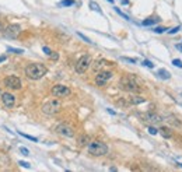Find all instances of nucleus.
I'll use <instances>...</instances> for the list:
<instances>
[{
    "label": "nucleus",
    "instance_id": "f257e3e1",
    "mask_svg": "<svg viewBox=\"0 0 182 172\" xmlns=\"http://www.w3.org/2000/svg\"><path fill=\"white\" fill-rule=\"evenodd\" d=\"M48 73V69L42 63H29L25 67V76L29 80H39Z\"/></svg>",
    "mask_w": 182,
    "mask_h": 172
},
{
    "label": "nucleus",
    "instance_id": "f03ea898",
    "mask_svg": "<svg viewBox=\"0 0 182 172\" xmlns=\"http://www.w3.org/2000/svg\"><path fill=\"white\" fill-rule=\"evenodd\" d=\"M119 87H121L123 91L127 92H140L142 91V86L137 81V78L132 74H127V76H123L119 80Z\"/></svg>",
    "mask_w": 182,
    "mask_h": 172
},
{
    "label": "nucleus",
    "instance_id": "7ed1b4c3",
    "mask_svg": "<svg viewBox=\"0 0 182 172\" xmlns=\"http://www.w3.org/2000/svg\"><path fill=\"white\" fill-rule=\"evenodd\" d=\"M88 153L94 157H102L108 153V146L100 140L90 141V144H88Z\"/></svg>",
    "mask_w": 182,
    "mask_h": 172
},
{
    "label": "nucleus",
    "instance_id": "20e7f679",
    "mask_svg": "<svg viewBox=\"0 0 182 172\" xmlns=\"http://www.w3.org/2000/svg\"><path fill=\"white\" fill-rule=\"evenodd\" d=\"M60 109H62L60 99H50V101H48V102H45V104L42 105V112L45 115H49V116L59 113V112H60Z\"/></svg>",
    "mask_w": 182,
    "mask_h": 172
},
{
    "label": "nucleus",
    "instance_id": "39448f33",
    "mask_svg": "<svg viewBox=\"0 0 182 172\" xmlns=\"http://www.w3.org/2000/svg\"><path fill=\"white\" fill-rule=\"evenodd\" d=\"M91 65H92V57L90 55H83L76 63V73L79 74L86 73Z\"/></svg>",
    "mask_w": 182,
    "mask_h": 172
},
{
    "label": "nucleus",
    "instance_id": "423d86ee",
    "mask_svg": "<svg viewBox=\"0 0 182 172\" xmlns=\"http://www.w3.org/2000/svg\"><path fill=\"white\" fill-rule=\"evenodd\" d=\"M3 84H4L8 90H21V87H23L21 80L17 76H14V74H10V76L6 77L4 80H3Z\"/></svg>",
    "mask_w": 182,
    "mask_h": 172
},
{
    "label": "nucleus",
    "instance_id": "0eeeda50",
    "mask_svg": "<svg viewBox=\"0 0 182 172\" xmlns=\"http://www.w3.org/2000/svg\"><path fill=\"white\" fill-rule=\"evenodd\" d=\"M3 34H4V37L8 38V39H16L20 34H21V27H20L18 24H8L4 28Z\"/></svg>",
    "mask_w": 182,
    "mask_h": 172
},
{
    "label": "nucleus",
    "instance_id": "6e6552de",
    "mask_svg": "<svg viewBox=\"0 0 182 172\" xmlns=\"http://www.w3.org/2000/svg\"><path fill=\"white\" fill-rule=\"evenodd\" d=\"M50 92H52V95L56 96V98H65V96H69L71 94L70 88L66 86H63V84H56V86H53L52 90H50Z\"/></svg>",
    "mask_w": 182,
    "mask_h": 172
},
{
    "label": "nucleus",
    "instance_id": "1a4fd4ad",
    "mask_svg": "<svg viewBox=\"0 0 182 172\" xmlns=\"http://www.w3.org/2000/svg\"><path fill=\"white\" fill-rule=\"evenodd\" d=\"M112 76H114V74H112L111 71H105V70L98 71V74L95 76V84H97L98 87H104L112 78Z\"/></svg>",
    "mask_w": 182,
    "mask_h": 172
},
{
    "label": "nucleus",
    "instance_id": "9d476101",
    "mask_svg": "<svg viewBox=\"0 0 182 172\" xmlns=\"http://www.w3.org/2000/svg\"><path fill=\"white\" fill-rule=\"evenodd\" d=\"M0 99H2L3 105L7 108H13L14 105H16V96H14L11 92H2V95H0Z\"/></svg>",
    "mask_w": 182,
    "mask_h": 172
},
{
    "label": "nucleus",
    "instance_id": "9b49d317",
    "mask_svg": "<svg viewBox=\"0 0 182 172\" xmlns=\"http://www.w3.org/2000/svg\"><path fill=\"white\" fill-rule=\"evenodd\" d=\"M142 119L144 122H148V123H153V125H157V123H161L163 122V117L160 115L154 113V112H146L142 115Z\"/></svg>",
    "mask_w": 182,
    "mask_h": 172
},
{
    "label": "nucleus",
    "instance_id": "f8f14e48",
    "mask_svg": "<svg viewBox=\"0 0 182 172\" xmlns=\"http://www.w3.org/2000/svg\"><path fill=\"white\" fill-rule=\"evenodd\" d=\"M56 133L63 136V137H73L74 130L71 128H69L67 125H59L58 128H56Z\"/></svg>",
    "mask_w": 182,
    "mask_h": 172
},
{
    "label": "nucleus",
    "instance_id": "ddd939ff",
    "mask_svg": "<svg viewBox=\"0 0 182 172\" xmlns=\"http://www.w3.org/2000/svg\"><path fill=\"white\" fill-rule=\"evenodd\" d=\"M108 65H112V63H109L108 60H105V59H98V60H95L94 65H92V70H94L95 73H98V71H101Z\"/></svg>",
    "mask_w": 182,
    "mask_h": 172
},
{
    "label": "nucleus",
    "instance_id": "4468645a",
    "mask_svg": "<svg viewBox=\"0 0 182 172\" xmlns=\"http://www.w3.org/2000/svg\"><path fill=\"white\" fill-rule=\"evenodd\" d=\"M126 101L129 105H139V104L146 102V98H143V96H140V95H130L126 98Z\"/></svg>",
    "mask_w": 182,
    "mask_h": 172
},
{
    "label": "nucleus",
    "instance_id": "2eb2a0df",
    "mask_svg": "<svg viewBox=\"0 0 182 172\" xmlns=\"http://www.w3.org/2000/svg\"><path fill=\"white\" fill-rule=\"evenodd\" d=\"M165 120L169 123V125L174 126V128H181V126H182L181 120L178 119L177 116H174V115H167V116H165Z\"/></svg>",
    "mask_w": 182,
    "mask_h": 172
},
{
    "label": "nucleus",
    "instance_id": "dca6fc26",
    "mask_svg": "<svg viewBox=\"0 0 182 172\" xmlns=\"http://www.w3.org/2000/svg\"><path fill=\"white\" fill-rule=\"evenodd\" d=\"M159 132L161 133V136H163L164 138H171V137H172V132H171V129L165 128V126H163V128H161Z\"/></svg>",
    "mask_w": 182,
    "mask_h": 172
},
{
    "label": "nucleus",
    "instance_id": "f3484780",
    "mask_svg": "<svg viewBox=\"0 0 182 172\" xmlns=\"http://www.w3.org/2000/svg\"><path fill=\"white\" fill-rule=\"evenodd\" d=\"M159 77L163 78V80H169V78H171V74H169V71L165 70V69H160V70H159Z\"/></svg>",
    "mask_w": 182,
    "mask_h": 172
},
{
    "label": "nucleus",
    "instance_id": "a211bd4d",
    "mask_svg": "<svg viewBox=\"0 0 182 172\" xmlns=\"http://www.w3.org/2000/svg\"><path fill=\"white\" fill-rule=\"evenodd\" d=\"M156 23H159V18H156V17H148V18L143 20V25L144 27H148V25H154Z\"/></svg>",
    "mask_w": 182,
    "mask_h": 172
},
{
    "label": "nucleus",
    "instance_id": "6ab92c4d",
    "mask_svg": "<svg viewBox=\"0 0 182 172\" xmlns=\"http://www.w3.org/2000/svg\"><path fill=\"white\" fill-rule=\"evenodd\" d=\"M90 8H91V10H94V11H97V13L102 14V10H101V7H100V4H98V3L90 2Z\"/></svg>",
    "mask_w": 182,
    "mask_h": 172
},
{
    "label": "nucleus",
    "instance_id": "aec40b11",
    "mask_svg": "<svg viewBox=\"0 0 182 172\" xmlns=\"http://www.w3.org/2000/svg\"><path fill=\"white\" fill-rule=\"evenodd\" d=\"M88 141H90V137H88L87 134H83L81 137L79 138V144H80V146H87Z\"/></svg>",
    "mask_w": 182,
    "mask_h": 172
},
{
    "label": "nucleus",
    "instance_id": "412c9836",
    "mask_svg": "<svg viewBox=\"0 0 182 172\" xmlns=\"http://www.w3.org/2000/svg\"><path fill=\"white\" fill-rule=\"evenodd\" d=\"M74 4H76L74 0H62L60 2V6H63V7H70V6H74Z\"/></svg>",
    "mask_w": 182,
    "mask_h": 172
},
{
    "label": "nucleus",
    "instance_id": "4be33fe9",
    "mask_svg": "<svg viewBox=\"0 0 182 172\" xmlns=\"http://www.w3.org/2000/svg\"><path fill=\"white\" fill-rule=\"evenodd\" d=\"M114 8H115V11H116V13H118L119 16L122 17V18H125V20H127V21H129V16H126V14H125L123 11H121V8H119V7H114Z\"/></svg>",
    "mask_w": 182,
    "mask_h": 172
},
{
    "label": "nucleus",
    "instance_id": "5701e85b",
    "mask_svg": "<svg viewBox=\"0 0 182 172\" xmlns=\"http://www.w3.org/2000/svg\"><path fill=\"white\" fill-rule=\"evenodd\" d=\"M18 134L23 136V137H25V138H28V140H31V141H38L37 137H34V136H29V134H25V133H23V132H18Z\"/></svg>",
    "mask_w": 182,
    "mask_h": 172
},
{
    "label": "nucleus",
    "instance_id": "b1692460",
    "mask_svg": "<svg viewBox=\"0 0 182 172\" xmlns=\"http://www.w3.org/2000/svg\"><path fill=\"white\" fill-rule=\"evenodd\" d=\"M77 35H79V37L81 38L83 41H86V42H87V44H92V42H91V39H90V38H87V37H86V35H83L81 32H77Z\"/></svg>",
    "mask_w": 182,
    "mask_h": 172
},
{
    "label": "nucleus",
    "instance_id": "393cba45",
    "mask_svg": "<svg viewBox=\"0 0 182 172\" xmlns=\"http://www.w3.org/2000/svg\"><path fill=\"white\" fill-rule=\"evenodd\" d=\"M164 31H167L164 27H156V28H154V32H156V34H163Z\"/></svg>",
    "mask_w": 182,
    "mask_h": 172
},
{
    "label": "nucleus",
    "instance_id": "a878e982",
    "mask_svg": "<svg viewBox=\"0 0 182 172\" xmlns=\"http://www.w3.org/2000/svg\"><path fill=\"white\" fill-rule=\"evenodd\" d=\"M172 65L177 66V67H179V69H182V62H181L179 59H174V60H172Z\"/></svg>",
    "mask_w": 182,
    "mask_h": 172
},
{
    "label": "nucleus",
    "instance_id": "bb28decb",
    "mask_svg": "<svg viewBox=\"0 0 182 172\" xmlns=\"http://www.w3.org/2000/svg\"><path fill=\"white\" fill-rule=\"evenodd\" d=\"M143 65H144L146 67H148V69H153L154 67V65L150 62V60H143Z\"/></svg>",
    "mask_w": 182,
    "mask_h": 172
},
{
    "label": "nucleus",
    "instance_id": "cd10ccee",
    "mask_svg": "<svg viewBox=\"0 0 182 172\" xmlns=\"http://www.w3.org/2000/svg\"><path fill=\"white\" fill-rule=\"evenodd\" d=\"M7 50L8 52H13V53H23V49H14V48H7Z\"/></svg>",
    "mask_w": 182,
    "mask_h": 172
},
{
    "label": "nucleus",
    "instance_id": "c85d7f7f",
    "mask_svg": "<svg viewBox=\"0 0 182 172\" xmlns=\"http://www.w3.org/2000/svg\"><path fill=\"white\" fill-rule=\"evenodd\" d=\"M20 153H21L23 155H29L28 149H25V147H20Z\"/></svg>",
    "mask_w": 182,
    "mask_h": 172
},
{
    "label": "nucleus",
    "instance_id": "c756f323",
    "mask_svg": "<svg viewBox=\"0 0 182 172\" xmlns=\"http://www.w3.org/2000/svg\"><path fill=\"white\" fill-rule=\"evenodd\" d=\"M122 60H125V62H129V63H133V65H135L136 63V59H132V57H122Z\"/></svg>",
    "mask_w": 182,
    "mask_h": 172
},
{
    "label": "nucleus",
    "instance_id": "7c9ffc66",
    "mask_svg": "<svg viewBox=\"0 0 182 172\" xmlns=\"http://www.w3.org/2000/svg\"><path fill=\"white\" fill-rule=\"evenodd\" d=\"M148 133L153 134V136H156L157 133H159V130H157L156 128H148Z\"/></svg>",
    "mask_w": 182,
    "mask_h": 172
},
{
    "label": "nucleus",
    "instance_id": "2f4dec72",
    "mask_svg": "<svg viewBox=\"0 0 182 172\" xmlns=\"http://www.w3.org/2000/svg\"><path fill=\"white\" fill-rule=\"evenodd\" d=\"M18 164H20V165H21V167H23V168H27V169H28V168H29V167H31V165H29V164H28V162H25V161H18Z\"/></svg>",
    "mask_w": 182,
    "mask_h": 172
},
{
    "label": "nucleus",
    "instance_id": "473e14b6",
    "mask_svg": "<svg viewBox=\"0 0 182 172\" xmlns=\"http://www.w3.org/2000/svg\"><path fill=\"white\" fill-rule=\"evenodd\" d=\"M179 28H181V27H175V28H172V29H169V31H168V34H177V32L178 31H179Z\"/></svg>",
    "mask_w": 182,
    "mask_h": 172
},
{
    "label": "nucleus",
    "instance_id": "72a5a7b5",
    "mask_svg": "<svg viewBox=\"0 0 182 172\" xmlns=\"http://www.w3.org/2000/svg\"><path fill=\"white\" fill-rule=\"evenodd\" d=\"M42 50H44V52L46 53L48 56H50V55H52V50H50V49H49V48H48V46H44V48H42Z\"/></svg>",
    "mask_w": 182,
    "mask_h": 172
},
{
    "label": "nucleus",
    "instance_id": "f704fd0d",
    "mask_svg": "<svg viewBox=\"0 0 182 172\" xmlns=\"http://www.w3.org/2000/svg\"><path fill=\"white\" fill-rule=\"evenodd\" d=\"M175 48H177L178 50H181V52H182V44H178V45H175Z\"/></svg>",
    "mask_w": 182,
    "mask_h": 172
},
{
    "label": "nucleus",
    "instance_id": "c9c22d12",
    "mask_svg": "<svg viewBox=\"0 0 182 172\" xmlns=\"http://www.w3.org/2000/svg\"><path fill=\"white\" fill-rule=\"evenodd\" d=\"M50 57H52V59H58V55H56L55 52H52V55H50Z\"/></svg>",
    "mask_w": 182,
    "mask_h": 172
},
{
    "label": "nucleus",
    "instance_id": "e433bc0d",
    "mask_svg": "<svg viewBox=\"0 0 182 172\" xmlns=\"http://www.w3.org/2000/svg\"><path fill=\"white\" fill-rule=\"evenodd\" d=\"M3 31H4V28H3V24L0 23V32H3Z\"/></svg>",
    "mask_w": 182,
    "mask_h": 172
},
{
    "label": "nucleus",
    "instance_id": "4c0bfd02",
    "mask_svg": "<svg viewBox=\"0 0 182 172\" xmlns=\"http://www.w3.org/2000/svg\"><path fill=\"white\" fill-rule=\"evenodd\" d=\"M6 60V56H0V62H4Z\"/></svg>",
    "mask_w": 182,
    "mask_h": 172
},
{
    "label": "nucleus",
    "instance_id": "58836bf2",
    "mask_svg": "<svg viewBox=\"0 0 182 172\" xmlns=\"http://www.w3.org/2000/svg\"><path fill=\"white\" fill-rule=\"evenodd\" d=\"M122 4H129V2L127 0H122Z\"/></svg>",
    "mask_w": 182,
    "mask_h": 172
},
{
    "label": "nucleus",
    "instance_id": "ea45409f",
    "mask_svg": "<svg viewBox=\"0 0 182 172\" xmlns=\"http://www.w3.org/2000/svg\"><path fill=\"white\" fill-rule=\"evenodd\" d=\"M177 165H178V167H181V168H182V164H181V162H177Z\"/></svg>",
    "mask_w": 182,
    "mask_h": 172
},
{
    "label": "nucleus",
    "instance_id": "a19ab883",
    "mask_svg": "<svg viewBox=\"0 0 182 172\" xmlns=\"http://www.w3.org/2000/svg\"><path fill=\"white\" fill-rule=\"evenodd\" d=\"M107 2H109V3H114V0H107Z\"/></svg>",
    "mask_w": 182,
    "mask_h": 172
},
{
    "label": "nucleus",
    "instance_id": "79ce46f5",
    "mask_svg": "<svg viewBox=\"0 0 182 172\" xmlns=\"http://www.w3.org/2000/svg\"><path fill=\"white\" fill-rule=\"evenodd\" d=\"M0 95H2V90H0Z\"/></svg>",
    "mask_w": 182,
    "mask_h": 172
}]
</instances>
